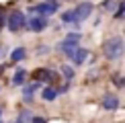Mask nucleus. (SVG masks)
Here are the masks:
<instances>
[{
	"label": "nucleus",
	"instance_id": "obj_2",
	"mask_svg": "<svg viewBox=\"0 0 125 123\" xmlns=\"http://www.w3.org/2000/svg\"><path fill=\"white\" fill-rule=\"evenodd\" d=\"M29 12L33 14V17H43V19H47L51 17V14H55L58 12V2H41V4H33V6L29 8Z\"/></svg>",
	"mask_w": 125,
	"mask_h": 123
},
{
	"label": "nucleus",
	"instance_id": "obj_8",
	"mask_svg": "<svg viewBox=\"0 0 125 123\" xmlns=\"http://www.w3.org/2000/svg\"><path fill=\"white\" fill-rule=\"evenodd\" d=\"M101 105H103V109H107V111H115L119 107V99L115 94H105L103 101H101Z\"/></svg>",
	"mask_w": 125,
	"mask_h": 123
},
{
	"label": "nucleus",
	"instance_id": "obj_11",
	"mask_svg": "<svg viewBox=\"0 0 125 123\" xmlns=\"http://www.w3.org/2000/svg\"><path fill=\"white\" fill-rule=\"evenodd\" d=\"M25 78H27V72H25L23 68H19L17 74L12 76V84L14 86H25Z\"/></svg>",
	"mask_w": 125,
	"mask_h": 123
},
{
	"label": "nucleus",
	"instance_id": "obj_14",
	"mask_svg": "<svg viewBox=\"0 0 125 123\" xmlns=\"http://www.w3.org/2000/svg\"><path fill=\"white\" fill-rule=\"evenodd\" d=\"M41 96H43V101H55L58 99V90L55 88H43V92H41Z\"/></svg>",
	"mask_w": 125,
	"mask_h": 123
},
{
	"label": "nucleus",
	"instance_id": "obj_9",
	"mask_svg": "<svg viewBox=\"0 0 125 123\" xmlns=\"http://www.w3.org/2000/svg\"><path fill=\"white\" fill-rule=\"evenodd\" d=\"M39 88V82H31V84H25L23 86V101L25 102H31L33 101V96L31 94H35V90Z\"/></svg>",
	"mask_w": 125,
	"mask_h": 123
},
{
	"label": "nucleus",
	"instance_id": "obj_23",
	"mask_svg": "<svg viewBox=\"0 0 125 123\" xmlns=\"http://www.w3.org/2000/svg\"><path fill=\"white\" fill-rule=\"evenodd\" d=\"M0 113H2V109H0Z\"/></svg>",
	"mask_w": 125,
	"mask_h": 123
},
{
	"label": "nucleus",
	"instance_id": "obj_12",
	"mask_svg": "<svg viewBox=\"0 0 125 123\" xmlns=\"http://www.w3.org/2000/svg\"><path fill=\"white\" fill-rule=\"evenodd\" d=\"M86 58H88V49L80 47V49H78V53L74 55V60H72V62H74L76 66H82V64H84V62H86Z\"/></svg>",
	"mask_w": 125,
	"mask_h": 123
},
{
	"label": "nucleus",
	"instance_id": "obj_4",
	"mask_svg": "<svg viewBox=\"0 0 125 123\" xmlns=\"http://www.w3.org/2000/svg\"><path fill=\"white\" fill-rule=\"evenodd\" d=\"M31 76L37 82H55L58 80V74H55L53 70H49V68H37V70H33Z\"/></svg>",
	"mask_w": 125,
	"mask_h": 123
},
{
	"label": "nucleus",
	"instance_id": "obj_3",
	"mask_svg": "<svg viewBox=\"0 0 125 123\" xmlns=\"http://www.w3.org/2000/svg\"><path fill=\"white\" fill-rule=\"evenodd\" d=\"M8 31L10 33H19V31H23L25 27L29 25V20H27V17H25L23 12H19V10H14V12H10L8 14Z\"/></svg>",
	"mask_w": 125,
	"mask_h": 123
},
{
	"label": "nucleus",
	"instance_id": "obj_20",
	"mask_svg": "<svg viewBox=\"0 0 125 123\" xmlns=\"http://www.w3.org/2000/svg\"><path fill=\"white\" fill-rule=\"evenodd\" d=\"M33 123H45L43 117H33Z\"/></svg>",
	"mask_w": 125,
	"mask_h": 123
},
{
	"label": "nucleus",
	"instance_id": "obj_13",
	"mask_svg": "<svg viewBox=\"0 0 125 123\" xmlns=\"http://www.w3.org/2000/svg\"><path fill=\"white\" fill-rule=\"evenodd\" d=\"M62 23L70 25V23H78V17H76V10H66L62 14Z\"/></svg>",
	"mask_w": 125,
	"mask_h": 123
},
{
	"label": "nucleus",
	"instance_id": "obj_16",
	"mask_svg": "<svg viewBox=\"0 0 125 123\" xmlns=\"http://www.w3.org/2000/svg\"><path fill=\"white\" fill-rule=\"evenodd\" d=\"M62 74L66 76V80H72V78H74V70H72L68 64H64V66H62Z\"/></svg>",
	"mask_w": 125,
	"mask_h": 123
},
{
	"label": "nucleus",
	"instance_id": "obj_17",
	"mask_svg": "<svg viewBox=\"0 0 125 123\" xmlns=\"http://www.w3.org/2000/svg\"><path fill=\"white\" fill-rule=\"evenodd\" d=\"M123 14H125V0H121V2H119V8L115 10V14H113V17H115V19H121Z\"/></svg>",
	"mask_w": 125,
	"mask_h": 123
},
{
	"label": "nucleus",
	"instance_id": "obj_6",
	"mask_svg": "<svg viewBox=\"0 0 125 123\" xmlns=\"http://www.w3.org/2000/svg\"><path fill=\"white\" fill-rule=\"evenodd\" d=\"M27 29L33 31V33H41V31L47 29V19H43V17H31Z\"/></svg>",
	"mask_w": 125,
	"mask_h": 123
},
{
	"label": "nucleus",
	"instance_id": "obj_18",
	"mask_svg": "<svg viewBox=\"0 0 125 123\" xmlns=\"http://www.w3.org/2000/svg\"><path fill=\"white\" fill-rule=\"evenodd\" d=\"M80 37H82V33H68L66 35V39H70V41H80Z\"/></svg>",
	"mask_w": 125,
	"mask_h": 123
},
{
	"label": "nucleus",
	"instance_id": "obj_21",
	"mask_svg": "<svg viewBox=\"0 0 125 123\" xmlns=\"http://www.w3.org/2000/svg\"><path fill=\"white\" fill-rule=\"evenodd\" d=\"M4 74V66H0V76H2Z\"/></svg>",
	"mask_w": 125,
	"mask_h": 123
},
{
	"label": "nucleus",
	"instance_id": "obj_22",
	"mask_svg": "<svg viewBox=\"0 0 125 123\" xmlns=\"http://www.w3.org/2000/svg\"><path fill=\"white\" fill-rule=\"evenodd\" d=\"M2 53H4V47H0V55H2Z\"/></svg>",
	"mask_w": 125,
	"mask_h": 123
},
{
	"label": "nucleus",
	"instance_id": "obj_5",
	"mask_svg": "<svg viewBox=\"0 0 125 123\" xmlns=\"http://www.w3.org/2000/svg\"><path fill=\"white\" fill-rule=\"evenodd\" d=\"M58 47H60V51L66 55V58L74 60V55L78 53L80 45H78V41H70V39H64V41H60V43H58Z\"/></svg>",
	"mask_w": 125,
	"mask_h": 123
},
{
	"label": "nucleus",
	"instance_id": "obj_19",
	"mask_svg": "<svg viewBox=\"0 0 125 123\" xmlns=\"http://www.w3.org/2000/svg\"><path fill=\"white\" fill-rule=\"evenodd\" d=\"M4 23H8V20H6V17H4L2 12H0V29H2V25H4Z\"/></svg>",
	"mask_w": 125,
	"mask_h": 123
},
{
	"label": "nucleus",
	"instance_id": "obj_1",
	"mask_svg": "<svg viewBox=\"0 0 125 123\" xmlns=\"http://www.w3.org/2000/svg\"><path fill=\"white\" fill-rule=\"evenodd\" d=\"M123 39L121 37H111V39H107L105 43H103V53H105V58L107 60H119L123 55Z\"/></svg>",
	"mask_w": 125,
	"mask_h": 123
},
{
	"label": "nucleus",
	"instance_id": "obj_10",
	"mask_svg": "<svg viewBox=\"0 0 125 123\" xmlns=\"http://www.w3.org/2000/svg\"><path fill=\"white\" fill-rule=\"evenodd\" d=\"M25 55H27V51H25V47H17V49H12V51H10V60H12L14 64L23 62V60H25Z\"/></svg>",
	"mask_w": 125,
	"mask_h": 123
},
{
	"label": "nucleus",
	"instance_id": "obj_7",
	"mask_svg": "<svg viewBox=\"0 0 125 123\" xmlns=\"http://www.w3.org/2000/svg\"><path fill=\"white\" fill-rule=\"evenodd\" d=\"M74 10H76L78 23H80V20H86L88 17H90V12H92V2H88V0H84V2H82V4H78V6H76Z\"/></svg>",
	"mask_w": 125,
	"mask_h": 123
},
{
	"label": "nucleus",
	"instance_id": "obj_15",
	"mask_svg": "<svg viewBox=\"0 0 125 123\" xmlns=\"http://www.w3.org/2000/svg\"><path fill=\"white\" fill-rule=\"evenodd\" d=\"M14 123H33V117L29 115V111H21L19 113V119Z\"/></svg>",
	"mask_w": 125,
	"mask_h": 123
}]
</instances>
